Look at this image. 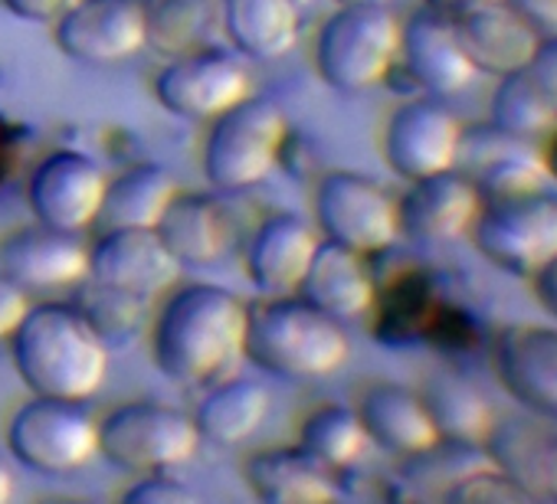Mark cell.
<instances>
[{"label":"cell","mask_w":557,"mask_h":504,"mask_svg":"<svg viewBox=\"0 0 557 504\" xmlns=\"http://www.w3.org/2000/svg\"><path fill=\"white\" fill-rule=\"evenodd\" d=\"M246 325L249 308L230 289L207 282L184 286L154 318L151 357L181 387L207 383L243 354Z\"/></svg>","instance_id":"cell-1"},{"label":"cell","mask_w":557,"mask_h":504,"mask_svg":"<svg viewBox=\"0 0 557 504\" xmlns=\"http://www.w3.org/2000/svg\"><path fill=\"white\" fill-rule=\"evenodd\" d=\"M14 341V367L34 396L89 400L109 374V344L76 305H30Z\"/></svg>","instance_id":"cell-2"},{"label":"cell","mask_w":557,"mask_h":504,"mask_svg":"<svg viewBox=\"0 0 557 504\" xmlns=\"http://www.w3.org/2000/svg\"><path fill=\"white\" fill-rule=\"evenodd\" d=\"M243 354L278 380H325L338 374L351 354V341L332 315L306 299L275 295L249 308Z\"/></svg>","instance_id":"cell-3"},{"label":"cell","mask_w":557,"mask_h":504,"mask_svg":"<svg viewBox=\"0 0 557 504\" xmlns=\"http://www.w3.org/2000/svg\"><path fill=\"white\" fill-rule=\"evenodd\" d=\"M286 141V112L269 99L249 96L213 118L203 141V177L223 193L249 190L275 171Z\"/></svg>","instance_id":"cell-4"},{"label":"cell","mask_w":557,"mask_h":504,"mask_svg":"<svg viewBox=\"0 0 557 504\" xmlns=\"http://www.w3.org/2000/svg\"><path fill=\"white\" fill-rule=\"evenodd\" d=\"M400 53V21L387 4H345L335 11L315 47L322 79L345 96L381 86Z\"/></svg>","instance_id":"cell-5"},{"label":"cell","mask_w":557,"mask_h":504,"mask_svg":"<svg viewBox=\"0 0 557 504\" xmlns=\"http://www.w3.org/2000/svg\"><path fill=\"white\" fill-rule=\"evenodd\" d=\"M194 416L161 403H128L99 423V455L132 475L168 471L190 462L200 449Z\"/></svg>","instance_id":"cell-6"},{"label":"cell","mask_w":557,"mask_h":504,"mask_svg":"<svg viewBox=\"0 0 557 504\" xmlns=\"http://www.w3.org/2000/svg\"><path fill=\"white\" fill-rule=\"evenodd\" d=\"M8 449L40 475H66L99 455V423L79 400L34 396L14 413Z\"/></svg>","instance_id":"cell-7"},{"label":"cell","mask_w":557,"mask_h":504,"mask_svg":"<svg viewBox=\"0 0 557 504\" xmlns=\"http://www.w3.org/2000/svg\"><path fill=\"white\" fill-rule=\"evenodd\" d=\"M472 236L479 252L515 276H534L557 256V197L547 190L485 200L475 213Z\"/></svg>","instance_id":"cell-8"},{"label":"cell","mask_w":557,"mask_h":504,"mask_svg":"<svg viewBox=\"0 0 557 504\" xmlns=\"http://www.w3.org/2000/svg\"><path fill=\"white\" fill-rule=\"evenodd\" d=\"M315 216L325 239L342 242L361 256H374L397 242V200L371 177L332 171L319 180Z\"/></svg>","instance_id":"cell-9"},{"label":"cell","mask_w":557,"mask_h":504,"mask_svg":"<svg viewBox=\"0 0 557 504\" xmlns=\"http://www.w3.org/2000/svg\"><path fill=\"white\" fill-rule=\"evenodd\" d=\"M154 96L177 118L213 122L220 112L252 96V79L239 60L223 50L203 47L174 56L154 76Z\"/></svg>","instance_id":"cell-10"},{"label":"cell","mask_w":557,"mask_h":504,"mask_svg":"<svg viewBox=\"0 0 557 504\" xmlns=\"http://www.w3.org/2000/svg\"><path fill=\"white\" fill-rule=\"evenodd\" d=\"M57 47L83 66H115L148 43L145 0H76L53 24Z\"/></svg>","instance_id":"cell-11"},{"label":"cell","mask_w":557,"mask_h":504,"mask_svg":"<svg viewBox=\"0 0 557 504\" xmlns=\"http://www.w3.org/2000/svg\"><path fill=\"white\" fill-rule=\"evenodd\" d=\"M181 269L158 229H106L99 242L89 245V279L141 302L174 289Z\"/></svg>","instance_id":"cell-12"},{"label":"cell","mask_w":557,"mask_h":504,"mask_svg":"<svg viewBox=\"0 0 557 504\" xmlns=\"http://www.w3.org/2000/svg\"><path fill=\"white\" fill-rule=\"evenodd\" d=\"M106 171L79 151H53L30 174V210L37 223L83 232L96 226L102 197H106Z\"/></svg>","instance_id":"cell-13"},{"label":"cell","mask_w":557,"mask_h":504,"mask_svg":"<svg viewBox=\"0 0 557 504\" xmlns=\"http://www.w3.org/2000/svg\"><path fill=\"white\" fill-rule=\"evenodd\" d=\"M384 154L404 180L433 177L459 161L462 128L456 115L440 102L413 99L391 115L384 131Z\"/></svg>","instance_id":"cell-14"},{"label":"cell","mask_w":557,"mask_h":504,"mask_svg":"<svg viewBox=\"0 0 557 504\" xmlns=\"http://www.w3.org/2000/svg\"><path fill=\"white\" fill-rule=\"evenodd\" d=\"M0 273L27 292L76 286L89 276V245L79 232L47 223L24 226L0 239Z\"/></svg>","instance_id":"cell-15"},{"label":"cell","mask_w":557,"mask_h":504,"mask_svg":"<svg viewBox=\"0 0 557 504\" xmlns=\"http://www.w3.org/2000/svg\"><path fill=\"white\" fill-rule=\"evenodd\" d=\"M482 200L469 177L440 171L433 177L410 180V190L397 203V226L413 242H449L472 229Z\"/></svg>","instance_id":"cell-16"},{"label":"cell","mask_w":557,"mask_h":504,"mask_svg":"<svg viewBox=\"0 0 557 504\" xmlns=\"http://www.w3.org/2000/svg\"><path fill=\"white\" fill-rule=\"evenodd\" d=\"M495 367L505 390L547 416H557V328L508 325L495 341Z\"/></svg>","instance_id":"cell-17"},{"label":"cell","mask_w":557,"mask_h":504,"mask_svg":"<svg viewBox=\"0 0 557 504\" xmlns=\"http://www.w3.org/2000/svg\"><path fill=\"white\" fill-rule=\"evenodd\" d=\"M400 63L417 86L433 96H456L472 83V63L453 30V21L433 8L400 24Z\"/></svg>","instance_id":"cell-18"},{"label":"cell","mask_w":557,"mask_h":504,"mask_svg":"<svg viewBox=\"0 0 557 504\" xmlns=\"http://www.w3.org/2000/svg\"><path fill=\"white\" fill-rule=\"evenodd\" d=\"M315 249H319V236L302 216L296 213L269 216L256 229L249 252H246V269H249L252 286L269 299L296 295Z\"/></svg>","instance_id":"cell-19"},{"label":"cell","mask_w":557,"mask_h":504,"mask_svg":"<svg viewBox=\"0 0 557 504\" xmlns=\"http://www.w3.org/2000/svg\"><path fill=\"white\" fill-rule=\"evenodd\" d=\"M453 30L472 63V70L508 76L531 63L541 37L505 4V0H492V4L469 8L462 14H453Z\"/></svg>","instance_id":"cell-20"},{"label":"cell","mask_w":557,"mask_h":504,"mask_svg":"<svg viewBox=\"0 0 557 504\" xmlns=\"http://www.w3.org/2000/svg\"><path fill=\"white\" fill-rule=\"evenodd\" d=\"M299 292L309 305L332 315L335 322H355L368 315L377 299L374 276L364 266L361 252L332 239L319 242Z\"/></svg>","instance_id":"cell-21"},{"label":"cell","mask_w":557,"mask_h":504,"mask_svg":"<svg viewBox=\"0 0 557 504\" xmlns=\"http://www.w3.org/2000/svg\"><path fill=\"white\" fill-rule=\"evenodd\" d=\"M220 21L233 47L259 63L289 56L302 30L299 0H220Z\"/></svg>","instance_id":"cell-22"},{"label":"cell","mask_w":557,"mask_h":504,"mask_svg":"<svg viewBox=\"0 0 557 504\" xmlns=\"http://www.w3.org/2000/svg\"><path fill=\"white\" fill-rule=\"evenodd\" d=\"M246 481L265 504H325L342 491L332 471L299 449H265L246 462Z\"/></svg>","instance_id":"cell-23"},{"label":"cell","mask_w":557,"mask_h":504,"mask_svg":"<svg viewBox=\"0 0 557 504\" xmlns=\"http://www.w3.org/2000/svg\"><path fill=\"white\" fill-rule=\"evenodd\" d=\"M154 229L184 269L210 266L230 249V219L223 206L207 193L177 190Z\"/></svg>","instance_id":"cell-24"},{"label":"cell","mask_w":557,"mask_h":504,"mask_svg":"<svg viewBox=\"0 0 557 504\" xmlns=\"http://www.w3.org/2000/svg\"><path fill=\"white\" fill-rule=\"evenodd\" d=\"M358 416H361L371 442H377L381 449L404 455V458L440 442L423 396L400 383H377V387L364 390Z\"/></svg>","instance_id":"cell-25"},{"label":"cell","mask_w":557,"mask_h":504,"mask_svg":"<svg viewBox=\"0 0 557 504\" xmlns=\"http://www.w3.org/2000/svg\"><path fill=\"white\" fill-rule=\"evenodd\" d=\"M177 193V180L161 164H135L109 180L102 206H99V229H154L161 213Z\"/></svg>","instance_id":"cell-26"},{"label":"cell","mask_w":557,"mask_h":504,"mask_svg":"<svg viewBox=\"0 0 557 504\" xmlns=\"http://www.w3.org/2000/svg\"><path fill=\"white\" fill-rule=\"evenodd\" d=\"M269 403L272 396L265 383L252 377H233V380L216 383L203 396L194 423L200 429V439L213 445H239L259 432V426L269 416Z\"/></svg>","instance_id":"cell-27"},{"label":"cell","mask_w":557,"mask_h":504,"mask_svg":"<svg viewBox=\"0 0 557 504\" xmlns=\"http://www.w3.org/2000/svg\"><path fill=\"white\" fill-rule=\"evenodd\" d=\"M420 396L443 442L479 445L495 429V416H492L485 393L462 374H453V370L433 374Z\"/></svg>","instance_id":"cell-28"},{"label":"cell","mask_w":557,"mask_h":504,"mask_svg":"<svg viewBox=\"0 0 557 504\" xmlns=\"http://www.w3.org/2000/svg\"><path fill=\"white\" fill-rule=\"evenodd\" d=\"M492 462L515 475L534 497L557 501V436L524 432L521 426L492 429Z\"/></svg>","instance_id":"cell-29"},{"label":"cell","mask_w":557,"mask_h":504,"mask_svg":"<svg viewBox=\"0 0 557 504\" xmlns=\"http://www.w3.org/2000/svg\"><path fill=\"white\" fill-rule=\"evenodd\" d=\"M492 128L521 141L550 138L557 128V102L534 83L528 70L508 73L492 99Z\"/></svg>","instance_id":"cell-30"},{"label":"cell","mask_w":557,"mask_h":504,"mask_svg":"<svg viewBox=\"0 0 557 504\" xmlns=\"http://www.w3.org/2000/svg\"><path fill=\"white\" fill-rule=\"evenodd\" d=\"M479 164H482V171L472 184H475L482 203L544 190V180H547L544 154L531 151L528 141L511 138L505 131H498V148L488 158H482Z\"/></svg>","instance_id":"cell-31"},{"label":"cell","mask_w":557,"mask_h":504,"mask_svg":"<svg viewBox=\"0 0 557 504\" xmlns=\"http://www.w3.org/2000/svg\"><path fill=\"white\" fill-rule=\"evenodd\" d=\"M315 462H322L329 471L351 468L364 449H368V429L358 416V410L348 406H319L302 423V442H299Z\"/></svg>","instance_id":"cell-32"},{"label":"cell","mask_w":557,"mask_h":504,"mask_svg":"<svg viewBox=\"0 0 557 504\" xmlns=\"http://www.w3.org/2000/svg\"><path fill=\"white\" fill-rule=\"evenodd\" d=\"M145 17L148 43L174 60L203 50L200 43L216 24V8L210 0H145Z\"/></svg>","instance_id":"cell-33"},{"label":"cell","mask_w":557,"mask_h":504,"mask_svg":"<svg viewBox=\"0 0 557 504\" xmlns=\"http://www.w3.org/2000/svg\"><path fill=\"white\" fill-rule=\"evenodd\" d=\"M83 299L76 302V308L92 322V328L106 338V344L112 348L115 341L132 338L141 328V315H145V302L125 292H115L109 286L92 282L89 276L83 279Z\"/></svg>","instance_id":"cell-34"},{"label":"cell","mask_w":557,"mask_h":504,"mask_svg":"<svg viewBox=\"0 0 557 504\" xmlns=\"http://www.w3.org/2000/svg\"><path fill=\"white\" fill-rule=\"evenodd\" d=\"M446 501H534V494L515 478L508 475L502 465L495 462H485L472 471H466L446 494Z\"/></svg>","instance_id":"cell-35"},{"label":"cell","mask_w":557,"mask_h":504,"mask_svg":"<svg viewBox=\"0 0 557 504\" xmlns=\"http://www.w3.org/2000/svg\"><path fill=\"white\" fill-rule=\"evenodd\" d=\"M128 504H197L200 494L194 488H187L177 478H168L164 471H151L148 478H141L138 484H132L125 491Z\"/></svg>","instance_id":"cell-36"},{"label":"cell","mask_w":557,"mask_h":504,"mask_svg":"<svg viewBox=\"0 0 557 504\" xmlns=\"http://www.w3.org/2000/svg\"><path fill=\"white\" fill-rule=\"evenodd\" d=\"M27 312H30V292L17 286L11 276L0 273V341L17 331Z\"/></svg>","instance_id":"cell-37"},{"label":"cell","mask_w":557,"mask_h":504,"mask_svg":"<svg viewBox=\"0 0 557 504\" xmlns=\"http://www.w3.org/2000/svg\"><path fill=\"white\" fill-rule=\"evenodd\" d=\"M505 4L541 37H557V0H505Z\"/></svg>","instance_id":"cell-38"},{"label":"cell","mask_w":557,"mask_h":504,"mask_svg":"<svg viewBox=\"0 0 557 504\" xmlns=\"http://www.w3.org/2000/svg\"><path fill=\"white\" fill-rule=\"evenodd\" d=\"M76 0H4V8L30 24H57Z\"/></svg>","instance_id":"cell-39"},{"label":"cell","mask_w":557,"mask_h":504,"mask_svg":"<svg viewBox=\"0 0 557 504\" xmlns=\"http://www.w3.org/2000/svg\"><path fill=\"white\" fill-rule=\"evenodd\" d=\"M524 70H528V73L534 76V83L557 102V37L541 40L537 50H534V56H531V63H528Z\"/></svg>","instance_id":"cell-40"},{"label":"cell","mask_w":557,"mask_h":504,"mask_svg":"<svg viewBox=\"0 0 557 504\" xmlns=\"http://www.w3.org/2000/svg\"><path fill=\"white\" fill-rule=\"evenodd\" d=\"M534 289H537L541 305L557 318V256L534 273Z\"/></svg>","instance_id":"cell-41"},{"label":"cell","mask_w":557,"mask_h":504,"mask_svg":"<svg viewBox=\"0 0 557 504\" xmlns=\"http://www.w3.org/2000/svg\"><path fill=\"white\" fill-rule=\"evenodd\" d=\"M479 4H492V0H426V8H433V11H440V14H446V17L462 14V11L479 8Z\"/></svg>","instance_id":"cell-42"},{"label":"cell","mask_w":557,"mask_h":504,"mask_svg":"<svg viewBox=\"0 0 557 504\" xmlns=\"http://www.w3.org/2000/svg\"><path fill=\"white\" fill-rule=\"evenodd\" d=\"M11 494H14V471H11L8 458L0 455V504L11 501Z\"/></svg>","instance_id":"cell-43"},{"label":"cell","mask_w":557,"mask_h":504,"mask_svg":"<svg viewBox=\"0 0 557 504\" xmlns=\"http://www.w3.org/2000/svg\"><path fill=\"white\" fill-rule=\"evenodd\" d=\"M4 164H8V135L4 125H0V174H4Z\"/></svg>","instance_id":"cell-44"},{"label":"cell","mask_w":557,"mask_h":504,"mask_svg":"<svg viewBox=\"0 0 557 504\" xmlns=\"http://www.w3.org/2000/svg\"><path fill=\"white\" fill-rule=\"evenodd\" d=\"M335 4H391V0H335Z\"/></svg>","instance_id":"cell-45"}]
</instances>
